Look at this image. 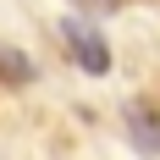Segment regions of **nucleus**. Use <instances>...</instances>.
I'll return each mask as SVG.
<instances>
[{
    "label": "nucleus",
    "instance_id": "1",
    "mask_svg": "<svg viewBox=\"0 0 160 160\" xmlns=\"http://www.w3.org/2000/svg\"><path fill=\"white\" fill-rule=\"evenodd\" d=\"M61 44L72 50V61H78L83 72H94V78L111 72V44L94 33V22H83V17H61Z\"/></svg>",
    "mask_w": 160,
    "mask_h": 160
},
{
    "label": "nucleus",
    "instance_id": "2",
    "mask_svg": "<svg viewBox=\"0 0 160 160\" xmlns=\"http://www.w3.org/2000/svg\"><path fill=\"white\" fill-rule=\"evenodd\" d=\"M122 122H127L132 144L144 149V155H160V105L155 99H132L127 111H122Z\"/></svg>",
    "mask_w": 160,
    "mask_h": 160
},
{
    "label": "nucleus",
    "instance_id": "3",
    "mask_svg": "<svg viewBox=\"0 0 160 160\" xmlns=\"http://www.w3.org/2000/svg\"><path fill=\"white\" fill-rule=\"evenodd\" d=\"M0 78H6V83H33V61L22 55V50L0 44Z\"/></svg>",
    "mask_w": 160,
    "mask_h": 160
},
{
    "label": "nucleus",
    "instance_id": "4",
    "mask_svg": "<svg viewBox=\"0 0 160 160\" xmlns=\"http://www.w3.org/2000/svg\"><path fill=\"white\" fill-rule=\"evenodd\" d=\"M72 6H83V11H94V17H105V11H116L122 0H72Z\"/></svg>",
    "mask_w": 160,
    "mask_h": 160
}]
</instances>
